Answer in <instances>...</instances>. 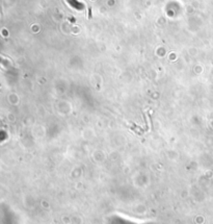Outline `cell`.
<instances>
[{
    "label": "cell",
    "instance_id": "cell-1",
    "mask_svg": "<svg viewBox=\"0 0 213 224\" xmlns=\"http://www.w3.org/2000/svg\"><path fill=\"white\" fill-rule=\"evenodd\" d=\"M67 2H68V4L71 7L75 8L77 10H82V12L87 10V7H86L85 4L83 2L79 1V0H67Z\"/></svg>",
    "mask_w": 213,
    "mask_h": 224
}]
</instances>
